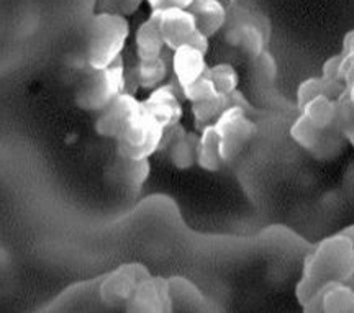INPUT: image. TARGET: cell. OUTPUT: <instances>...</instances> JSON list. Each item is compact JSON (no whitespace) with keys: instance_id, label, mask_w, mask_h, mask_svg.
Segmentation results:
<instances>
[{"instance_id":"cell-1","label":"cell","mask_w":354,"mask_h":313,"mask_svg":"<svg viewBox=\"0 0 354 313\" xmlns=\"http://www.w3.org/2000/svg\"><path fill=\"white\" fill-rule=\"evenodd\" d=\"M354 276V241L346 233L330 236L318 245L304 269L302 287L299 289L304 303L315 297L318 290L330 282H346Z\"/></svg>"},{"instance_id":"cell-2","label":"cell","mask_w":354,"mask_h":313,"mask_svg":"<svg viewBox=\"0 0 354 313\" xmlns=\"http://www.w3.org/2000/svg\"><path fill=\"white\" fill-rule=\"evenodd\" d=\"M130 37V21L115 12H100L92 17L87 28L86 63L88 69H105L118 59Z\"/></svg>"},{"instance_id":"cell-3","label":"cell","mask_w":354,"mask_h":313,"mask_svg":"<svg viewBox=\"0 0 354 313\" xmlns=\"http://www.w3.org/2000/svg\"><path fill=\"white\" fill-rule=\"evenodd\" d=\"M128 91V76L123 61L105 69H91V74L76 92V104L86 112H102L105 107Z\"/></svg>"},{"instance_id":"cell-4","label":"cell","mask_w":354,"mask_h":313,"mask_svg":"<svg viewBox=\"0 0 354 313\" xmlns=\"http://www.w3.org/2000/svg\"><path fill=\"white\" fill-rule=\"evenodd\" d=\"M248 102L236 91L232 94V105H228L214 123L220 135L225 162L236 160L258 135V125L248 115Z\"/></svg>"},{"instance_id":"cell-5","label":"cell","mask_w":354,"mask_h":313,"mask_svg":"<svg viewBox=\"0 0 354 313\" xmlns=\"http://www.w3.org/2000/svg\"><path fill=\"white\" fill-rule=\"evenodd\" d=\"M166 128L154 118L145 105L127 123L117 140V154L135 160H149L161 149Z\"/></svg>"},{"instance_id":"cell-6","label":"cell","mask_w":354,"mask_h":313,"mask_svg":"<svg viewBox=\"0 0 354 313\" xmlns=\"http://www.w3.org/2000/svg\"><path fill=\"white\" fill-rule=\"evenodd\" d=\"M225 41L234 48H240L250 58H259L266 51L268 28L263 17L256 15L246 7L234 10V17H228L225 23Z\"/></svg>"},{"instance_id":"cell-7","label":"cell","mask_w":354,"mask_h":313,"mask_svg":"<svg viewBox=\"0 0 354 313\" xmlns=\"http://www.w3.org/2000/svg\"><path fill=\"white\" fill-rule=\"evenodd\" d=\"M290 136L295 140V143L307 149L317 160H333L343 151L344 143H346L338 128L320 130L313 126L302 113L292 125Z\"/></svg>"},{"instance_id":"cell-8","label":"cell","mask_w":354,"mask_h":313,"mask_svg":"<svg viewBox=\"0 0 354 313\" xmlns=\"http://www.w3.org/2000/svg\"><path fill=\"white\" fill-rule=\"evenodd\" d=\"M151 15L158 21L166 48L172 51L184 45H190L192 38L198 32L196 19L189 8H162V10L151 12Z\"/></svg>"},{"instance_id":"cell-9","label":"cell","mask_w":354,"mask_h":313,"mask_svg":"<svg viewBox=\"0 0 354 313\" xmlns=\"http://www.w3.org/2000/svg\"><path fill=\"white\" fill-rule=\"evenodd\" d=\"M143 105V100H138L131 92H123L113 100L109 107L99 112L95 120V131L104 138L117 140L127 123Z\"/></svg>"},{"instance_id":"cell-10","label":"cell","mask_w":354,"mask_h":313,"mask_svg":"<svg viewBox=\"0 0 354 313\" xmlns=\"http://www.w3.org/2000/svg\"><path fill=\"white\" fill-rule=\"evenodd\" d=\"M180 95L183 94L176 84H162L151 91V94L143 100V105L167 130V128L179 125L183 118L184 108Z\"/></svg>"},{"instance_id":"cell-11","label":"cell","mask_w":354,"mask_h":313,"mask_svg":"<svg viewBox=\"0 0 354 313\" xmlns=\"http://www.w3.org/2000/svg\"><path fill=\"white\" fill-rule=\"evenodd\" d=\"M161 149L167 153V158L177 169H190L197 164L198 133L187 131L180 123L167 128Z\"/></svg>"},{"instance_id":"cell-12","label":"cell","mask_w":354,"mask_h":313,"mask_svg":"<svg viewBox=\"0 0 354 313\" xmlns=\"http://www.w3.org/2000/svg\"><path fill=\"white\" fill-rule=\"evenodd\" d=\"M130 312H166L171 307L169 282L161 277H145L130 297Z\"/></svg>"},{"instance_id":"cell-13","label":"cell","mask_w":354,"mask_h":313,"mask_svg":"<svg viewBox=\"0 0 354 313\" xmlns=\"http://www.w3.org/2000/svg\"><path fill=\"white\" fill-rule=\"evenodd\" d=\"M151 173L149 160H135L117 154V158L107 167V179L115 186L127 191H140Z\"/></svg>"},{"instance_id":"cell-14","label":"cell","mask_w":354,"mask_h":313,"mask_svg":"<svg viewBox=\"0 0 354 313\" xmlns=\"http://www.w3.org/2000/svg\"><path fill=\"white\" fill-rule=\"evenodd\" d=\"M205 55L207 53L197 50V48L190 45H184L174 50L171 68L172 73H174L176 86L179 87V91L185 89L190 84L196 82L197 79L205 76L207 70L210 68L207 64Z\"/></svg>"},{"instance_id":"cell-15","label":"cell","mask_w":354,"mask_h":313,"mask_svg":"<svg viewBox=\"0 0 354 313\" xmlns=\"http://www.w3.org/2000/svg\"><path fill=\"white\" fill-rule=\"evenodd\" d=\"M189 10L196 19L198 32H202L207 38L223 30L228 19L227 7L220 0H194Z\"/></svg>"},{"instance_id":"cell-16","label":"cell","mask_w":354,"mask_h":313,"mask_svg":"<svg viewBox=\"0 0 354 313\" xmlns=\"http://www.w3.org/2000/svg\"><path fill=\"white\" fill-rule=\"evenodd\" d=\"M197 164L202 169L209 171V173H216V171H220L221 167L227 164L223 153H221L220 135L215 125H209L201 130V135H198Z\"/></svg>"},{"instance_id":"cell-17","label":"cell","mask_w":354,"mask_h":313,"mask_svg":"<svg viewBox=\"0 0 354 313\" xmlns=\"http://www.w3.org/2000/svg\"><path fill=\"white\" fill-rule=\"evenodd\" d=\"M135 46L136 56L141 61H149L161 58L162 51H165V39L159 32L158 21L153 15H149L148 20L138 26L135 33Z\"/></svg>"},{"instance_id":"cell-18","label":"cell","mask_w":354,"mask_h":313,"mask_svg":"<svg viewBox=\"0 0 354 313\" xmlns=\"http://www.w3.org/2000/svg\"><path fill=\"white\" fill-rule=\"evenodd\" d=\"M300 113L320 130L338 128V99L318 95L300 108Z\"/></svg>"},{"instance_id":"cell-19","label":"cell","mask_w":354,"mask_h":313,"mask_svg":"<svg viewBox=\"0 0 354 313\" xmlns=\"http://www.w3.org/2000/svg\"><path fill=\"white\" fill-rule=\"evenodd\" d=\"M167 74H169V64L161 56V58L149 61L138 59L131 74H128V79H133L135 86L140 89L153 91L165 84Z\"/></svg>"},{"instance_id":"cell-20","label":"cell","mask_w":354,"mask_h":313,"mask_svg":"<svg viewBox=\"0 0 354 313\" xmlns=\"http://www.w3.org/2000/svg\"><path fill=\"white\" fill-rule=\"evenodd\" d=\"M312 301L320 303L325 312H354V289L346 287L344 282H330Z\"/></svg>"},{"instance_id":"cell-21","label":"cell","mask_w":354,"mask_h":313,"mask_svg":"<svg viewBox=\"0 0 354 313\" xmlns=\"http://www.w3.org/2000/svg\"><path fill=\"white\" fill-rule=\"evenodd\" d=\"M145 269L141 266H125L118 269L117 274L109 281V295L115 301H130V297L135 292L136 285L140 284V281H143L145 277L140 272H143Z\"/></svg>"},{"instance_id":"cell-22","label":"cell","mask_w":354,"mask_h":313,"mask_svg":"<svg viewBox=\"0 0 354 313\" xmlns=\"http://www.w3.org/2000/svg\"><path fill=\"white\" fill-rule=\"evenodd\" d=\"M228 105H232V95H223V94L201 100V102H194L192 115H194V120H196L197 130H202V128L214 125Z\"/></svg>"},{"instance_id":"cell-23","label":"cell","mask_w":354,"mask_h":313,"mask_svg":"<svg viewBox=\"0 0 354 313\" xmlns=\"http://www.w3.org/2000/svg\"><path fill=\"white\" fill-rule=\"evenodd\" d=\"M207 76L210 77L212 84L218 94L232 95L233 92L238 91V84H240V76H238L236 69L228 63H220L209 68Z\"/></svg>"},{"instance_id":"cell-24","label":"cell","mask_w":354,"mask_h":313,"mask_svg":"<svg viewBox=\"0 0 354 313\" xmlns=\"http://www.w3.org/2000/svg\"><path fill=\"white\" fill-rule=\"evenodd\" d=\"M338 130L346 143L354 146V105L346 94L338 99Z\"/></svg>"},{"instance_id":"cell-25","label":"cell","mask_w":354,"mask_h":313,"mask_svg":"<svg viewBox=\"0 0 354 313\" xmlns=\"http://www.w3.org/2000/svg\"><path fill=\"white\" fill-rule=\"evenodd\" d=\"M180 94H183L185 100H189L190 104H194V102H201V100L218 95V92H216L215 86L212 84L210 77L205 74V76L197 79L196 82H192L190 86L185 87V89L180 91Z\"/></svg>"},{"instance_id":"cell-26","label":"cell","mask_w":354,"mask_h":313,"mask_svg":"<svg viewBox=\"0 0 354 313\" xmlns=\"http://www.w3.org/2000/svg\"><path fill=\"white\" fill-rule=\"evenodd\" d=\"M318 95H328V86H326L325 79L320 77H310L307 81H304L299 86L297 91V105L299 108H302L305 104L310 102L312 99H315Z\"/></svg>"},{"instance_id":"cell-27","label":"cell","mask_w":354,"mask_h":313,"mask_svg":"<svg viewBox=\"0 0 354 313\" xmlns=\"http://www.w3.org/2000/svg\"><path fill=\"white\" fill-rule=\"evenodd\" d=\"M146 2H148L151 12H154V10H162V8H171V7L189 8L192 6L194 0H146Z\"/></svg>"},{"instance_id":"cell-28","label":"cell","mask_w":354,"mask_h":313,"mask_svg":"<svg viewBox=\"0 0 354 313\" xmlns=\"http://www.w3.org/2000/svg\"><path fill=\"white\" fill-rule=\"evenodd\" d=\"M145 0H117V6H118V13H122V15H131V13H135L138 8L141 7V3H143Z\"/></svg>"},{"instance_id":"cell-29","label":"cell","mask_w":354,"mask_h":313,"mask_svg":"<svg viewBox=\"0 0 354 313\" xmlns=\"http://www.w3.org/2000/svg\"><path fill=\"white\" fill-rule=\"evenodd\" d=\"M348 53H354V30L344 37L343 41V55H348Z\"/></svg>"},{"instance_id":"cell-30","label":"cell","mask_w":354,"mask_h":313,"mask_svg":"<svg viewBox=\"0 0 354 313\" xmlns=\"http://www.w3.org/2000/svg\"><path fill=\"white\" fill-rule=\"evenodd\" d=\"M344 94L348 95V99L351 100L353 105H354V82H349L346 86V91H344Z\"/></svg>"},{"instance_id":"cell-31","label":"cell","mask_w":354,"mask_h":313,"mask_svg":"<svg viewBox=\"0 0 354 313\" xmlns=\"http://www.w3.org/2000/svg\"><path fill=\"white\" fill-rule=\"evenodd\" d=\"M344 233H346V235H349V236H351V240L354 241V227H351V228H348V230H346V231H344Z\"/></svg>"}]
</instances>
